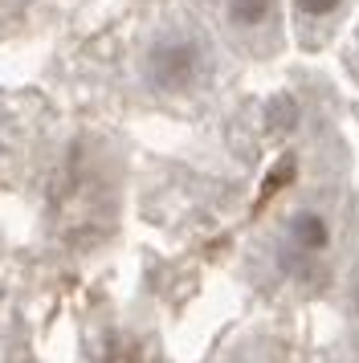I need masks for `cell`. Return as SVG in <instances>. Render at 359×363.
Wrapping results in <instances>:
<instances>
[{
	"mask_svg": "<svg viewBox=\"0 0 359 363\" xmlns=\"http://www.w3.org/2000/svg\"><path fill=\"white\" fill-rule=\"evenodd\" d=\"M204 66H209V53L192 33H163L147 45L143 78L163 94H184L204 78Z\"/></svg>",
	"mask_w": 359,
	"mask_h": 363,
	"instance_id": "cell-1",
	"label": "cell"
},
{
	"mask_svg": "<svg viewBox=\"0 0 359 363\" xmlns=\"http://www.w3.org/2000/svg\"><path fill=\"white\" fill-rule=\"evenodd\" d=\"M286 241H290L294 253L314 257V253H323V249L331 245V225H326L323 213H314V208H298V213L286 216Z\"/></svg>",
	"mask_w": 359,
	"mask_h": 363,
	"instance_id": "cell-2",
	"label": "cell"
},
{
	"mask_svg": "<svg viewBox=\"0 0 359 363\" xmlns=\"http://www.w3.org/2000/svg\"><path fill=\"white\" fill-rule=\"evenodd\" d=\"M225 13L237 29H261L274 21V0H225Z\"/></svg>",
	"mask_w": 359,
	"mask_h": 363,
	"instance_id": "cell-3",
	"label": "cell"
},
{
	"mask_svg": "<svg viewBox=\"0 0 359 363\" xmlns=\"http://www.w3.org/2000/svg\"><path fill=\"white\" fill-rule=\"evenodd\" d=\"M343 9V0H294V13L302 21H331Z\"/></svg>",
	"mask_w": 359,
	"mask_h": 363,
	"instance_id": "cell-4",
	"label": "cell"
}]
</instances>
